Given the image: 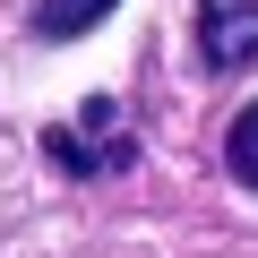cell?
I'll return each instance as SVG.
<instances>
[{
    "label": "cell",
    "instance_id": "obj_3",
    "mask_svg": "<svg viewBox=\"0 0 258 258\" xmlns=\"http://www.w3.org/2000/svg\"><path fill=\"white\" fill-rule=\"evenodd\" d=\"M120 9V0H35V43H78V35H95L103 18Z\"/></svg>",
    "mask_w": 258,
    "mask_h": 258
},
{
    "label": "cell",
    "instance_id": "obj_2",
    "mask_svg": "<svg viewBox=\"0 0 258 258\" xmlns=\"http://www.w3.org/2000/svg\"><path fill=\"white\" fill-rule=\"evenodd\" d=\"M198 60L215 78L258 60V0H198Z\"/></svg>",
    "mask_w": 258,
    "mask_h": 258
},
{
    "label": "cell",
    "instance_id": "obj_1",
    "mask_svg": "<svg viewBox=\"0 0 258 258\" xmlns=\"http://www.w3.org/2000/svg\"><path fill=\"white\" fill-rule=\"evenodd\" d=\"M43 155H52L69 181H112V172L138 164V129H129V112H120L112 95H86L69 120L43 129Z\"/></svg>",
    "mask_w": 258,
    "mask_h": 258
},
{
    "label": "cell",
    "instance_id": "obj_4",
    "mask_svg": "<svg viewBox=\"0 0 258 258\" xmlns=\"http://www.w3.org/2000/svg\"><path fill=\"white\" fill-rule=\"evenodd\" d=\"M224 172H232L241 189H258V103H241L232 129H224Z\"/></svg>",
    "mask_w": 258,
    "mask_h": 258
}]
</instances>
